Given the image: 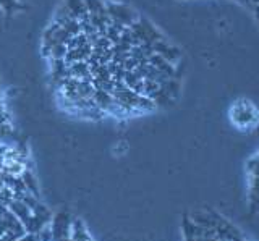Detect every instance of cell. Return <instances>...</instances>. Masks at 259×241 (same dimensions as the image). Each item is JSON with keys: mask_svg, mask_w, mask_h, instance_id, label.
<instances>
[{"mask_svg": "<svg viewBox=\"0 0 259 241\" xmlns=\"http://www.w3.org/2000/svg\"><path fill=\"white\" fill-rule=\"evenodd\" d=\"M105 10H107V15L112 23H115V25L123 26V28H130L138 18H140V15L126 4L105 0Z\"/></svg>", "mask_w": 259, "mask_h": 241, "instance_id": "cell-1", "label": "cell"}, {"mask_svg": "<svg viewBox=\"0 0 259 241\" xmlns=\"http://www.w3.org/2000/svg\"><path fill=\"white\" fill-rule=\"evenodd\" d=\"M130 31H132V34H133L135 45H140V44H151L152 45L154 42H157L159 39L164 37L156 29V26H152L151 21H148L143 17H140L132 26H130Z\"/></svg>", "mask_w": 259, "mask_h": 241, "instance_id": "cell-2", "label": "cell"}, {"mask_svg": "<svg viewBox=\"0 0 259 241\" xmlns=\"http://www.w3.org/2000/svg\"><path fill=\"white\" fill-rule=\"evenodd\" d=\"M71 223H73V220H70V215L67 212H59V214H57L55 219H54V223H52L54 241L68 239V233L71 230Z\"/></svg>", "mask_w": 259, "mask_h": 241, "instance_id": "cell-3", "label": "cell"}, {"mask_svg": "<svg viewBox=\"0 0 259 241\" xmlns=\"http://www.w3.org/2000/svg\"><path fill=\"white\" fill-rule=\"evenodd\" d=\"M152 49H154V54H159L160 57H164L170 63H174V65H175V62L180 59V51H178L177 47H174L172 44H168L164 37L159 39L157 42H154Z\"/></svg>", "mask_w": 259, "mask_h": 241, "instance_id": "cell-4", "label": "cell"}, {"mask_svg": "<svg viewBox=\"0 0 259 241\" xmlns=\"http://www.w3.org/2000/svg\"><path fill=\"white\" fill-rule=\"evenodd\" d=\"M68 70H70V76L71 78H78V79L93 78L91 76V68H89L88 60H79V62L68 63Z\"/></svg>", "mask_w": 259, "mask_h": 241, "instance_id": "cell-5", "label": "cell"}, {"mask_svg": "<svg viewBox=\"0 0 259 241\" xmlns=\"http://www.w3.org/2000/svg\"><path fill=\"white\" fill-rule=\"evenodd\" d=\"M93 99L96 102V106L99 107L102 112H105V115H107L109 109L113 106V95L107 91H101V89H96L94 94H93Z\"/></svg>", "mask_w": 259, "mask_h": 241, "instance_id": "cell-6", "label": "cell"}, {"mask_svg": "<svg viewBox=\"0 0 259 241\" xmlns=\"http://www.w3.org/2000/svg\"><path fill=\"white\" fill-rule=\"evenodd\" d=\"M63 5L68 9L71 17L76 18V20H81L84 15H88V10H86L83 0H65Z\"/></svg>", "mask_w": 259, "mask_h": 241, "instance_id": "cell-7", "label": "cell"}, {"mask_svg": "<svg viewBox=\"0 0 259 241\" xmlns=\"http://www.w3.org/2000/svg\"><path fill=\"white\" fill-rule=\"evenodd\" d=\"M21 181L24 183V188L28 192H31L32 196H37V188H36V180L32 178V175L29 170H24L21 173Z\"/></svg>", "mask_w": 259, "mask_h": 241, "instance_id": "cell-8", "label": "cell"}, {"mask_svg": "<svg viewBox=\"0 0 259 241\" xmlns=\"http://www.w3.org/2000/svg\"><path fill=\"white\" fill-rule=\"evenodd\" d=\"M68 47L65 44H54L49 49V59H65L67 57Z\"/></svg>", "mask_w": 259, "mask_h": 241, "instance_id": "cell-9", "label": "cell"}, {"mask_svg": "<svg viewBox=\"0 0 259 241\" xmlns=\"http://www.w3.org/2000/svg\"><path fill=\"white\" fill-rule=\"evenodd\" d=\"M88 13H99L105 10V0H83Z\"/></svg>", "mask_w": 259, "mask_h": 241, "instance_id": "cell-10", "label": "cell"}, {"mask_svg": "<svg viewBox=\"0 0 259 241\" xmlns=\"http://www.w3.org/2000/svg\"><path fill=\"white\" fill-rule=\"evenodd\" d=\"M256 12H257V18H259V7H257V9H256Z\"/></svg>", "mask_w": 259, "mask_h": 241, "instance_id": "cell-11", "label": "cell"}]
</instances>
